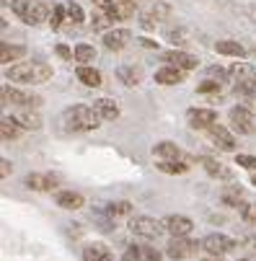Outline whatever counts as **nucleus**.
I'll return each instance as SVG.
<instances>
[{"instance_id":"1","label":"nucleus","mask_w":256,"mask_h":261,"mask_svg":"<svg viewBox=\"0 0 256 261\" xmlns=\"http://www.w3.org/2000/svg\"><path fill=\"white\" fill-rule=\"evenodd\" d=\"M101 122L104 119L98 117V111L93 106H86V103L70 106V109H65V114H62V124L70 132H91V129L101 127Z\"/></svg>"},{"instance_id":"2","label":"nucleus","mask_w":256,"mask_h":261,"mask_svg":"<svg viewBox=\"0 0 256 261\" xmlns=\"http://www.w3.org/2000/svg\"><path fill=\"white\" fill-rule=\"evenodd\" d=\"M6 78L13 83H23V86H29V83L39 86V83H47L52 78V67L44 62H18V65L6 70Z\"/></svg>"},{"instance_id":"3","label":"nucleus","mask_w":256,"mask_h":261,"mask_svg":"<svg viewBox=\"0 0 256 261\" xmlns=\"http://www.w3.org/2000/svg\"><path fill=\"white\" fill-rule=\"evenodd\" d=\"M11 11L29 26H36L52 16V8L42 0H11Z\"/></svg>"},{"instance_id":"4","label":"nucleus","mask_w":256,"mask_h":261,"mask_svg":"<svg viewBox=\"0 0 256 261\" xmlns=\"http://www.w3.org/2000/svg\"><path fill=\"white\" fill-rule=\"evenodd\" d=\"M130 230L137 238L158 241L166 233V225H163V220H156V217H148V215H137V217H130Z\"/></svg>"},{"instance_id":"5","label":"nucleus","mask_w":256,"mask_h":261,"mask_svg":"<svg viewBox=\"0 0 256 261\" xmlns=\"http://www.w3.org/2000/svg\"><path fill=\"white\" fill-rule=\"evenodd\" d=\"M197 248H202V243L192 241L189 236H173L171 243L166 246V256L173 261H184V258L197 256Z\"/></svg>"},{"instance_id":"6","label":"nucleus","mask_w":256,"mask_h":261,"mask_svg":"<svg viewBox=\"0 0 256 261\" xmlns=\"http://www.w3.org/2000/svg\"><path fill=\"white\" fill-rule=\"evenodd\" d=\"M228 119L238 135H256V114L248 106H233Z\"/></svg>"},{"instance_id":"7","label":"nucleus","mask_w":256,"mask_h":261,"mask_svg":"<svg viewBox=\"0 0 256 261\" xmlns=\"http://www.w3.org/2000/svg\"><path fill=\"white\" fill-rule=\"evenodd\" d=\"M168 18H171V6L163 3V0H156L148 11L140 13V26L150 31V29H156L161 21H168Z\"/></svg>"},{"instance_id":"8","label":"nucleus","mask_w":256,"mask_h":261,"mask_svg":"<svg viewBox=\"0 0 256 261\" xmlns=\"http://www.w3.org/2000/svg\"><path fill=\"white\" fill-rule=\"evenodd\" d=\"M202 248L210 256H225V253H231L236 248V241L223 236V233H210V236L202 238Z\"/></svg>"},{"instance_id":"9","label":"nucleus","mask_w":256,"mask_h":261,"mask_svg":"<svg viewBox=\"0 0 256 261\" xmlns=\"http://www.w3.org/2000/svg\"><path fill=\"white\" fill-rule=\"evenodd\" d=\"M0 93H3V103H16L21 109H36L42 103L39 96H31V93H23V91H16V88H8V86H3Z\"/></svg>"},{"instance_id":"10","label":"nucleus","mask_w":256,"mask_h":261,"mask_svg":"<svg viewBox=\"0 0 256 261\" xmlns=\"http://www.w3.org/2000/svg\"><path fill=\"white\" fill-rule=\"evenodd\" d=\"M127 261H161V251L148 246V243H130L124 248Z\"/></svg>"},{"instance_id":"11","label":"nucleus","mask_w":256,"mask_h":261,"mask_svg":"<svg viewBox=\"0 0 256 261\" xmlns=\"http://www.w3.org/2000/svg\"><path fill=\"white\" fill-rule=\"evenodd\" d=\"M207 135H210V140L220 147V150H236V137H233V132L228 129V127H223V124H212V127H207Z\"/></svg>"},{"instance_id":"12","label":"nucleus","mask_w":256,"mask_h":261,"mask_svg":"<svg viewBox=\"0 0 256 261\" xmlns=\"http://www.w3.org/2000/svg\"><path fill=\"white\" fill-rule=\"evenodd\" d=\"M187 122L194 129H207L217 122V111L215 109H189L187 111Z\"/></svg>"},{"instance_id":"13","label":"nucleus","mask_w":256,"mask_h":261,"mask_svg":"<svg viewBox=\"0 0 256 261\" xmlns=\"http://www.w3.org/2000/svg\"><path fill=\"white\" fill-rule=\"evenodd\" d=\"M163 225H166V233L171 236H189L194 230V222L187 215H166Z\"/></svg>"},{"instance_id":"14","label":"nucleus","mask_w":256,"mask_h":261,"mask_svg":"<svg viewBox=\"0 0 256 261\" xmlns=\"http://www.w3.org/2000/svg\"><path fill=\"white\" fill-rule=\"evenodd\" d=\"M130 39H132L130 29H109L104 34V47L109 52H119V49H124L130 44Z\"/></svg>"},{"instance_id":"15","label":"nucleus","mask_w":256,"mask_h":261,"mask_svg":"<svg viewBox=\"0 0 256 261\" xmlns=\"http://www.w3.org/2000/svg\"><path fill=\"white\" fill-rule=\"evenodd\" d=\"M163 62H168L173 67H181V70H194L199 65V57H194L184 49H171V52H163Z\"/></svg>"},{"instance_id":"16","label":"nucleus","mask_w":256,"mask_h":261,"mask_svg":"<svg viewBox=\"0 0 256 261\" xmlns=\"http://www.w3.org/2000/svg\"><path fill=\"white\" fill-rule=\"evenodd\" d=\"M23 184L31 192H52L57 186V176H52V173H29L23 178Z\"/></svg>"},{"instance_id":"17","label":"nucleus","mask_w":256,"mask_h":261,"mask_svg":"<svg viewBox=\"0 0 256 261\" xmlns=\"http://www.w3.org/2000/svg\"><path fill=\"white\" fill-rule=\"evenodd\" d=\"M197 163H199L210 176H215V178H225V181H228V178H233V171H231L228 166H223L220 161H215V158H210V155H199V158H197Z\"/></svg>"},{"instance_id":"18","label":"nucleus","mask_w":256,"mask_h":261,"mask_svg":"<svg viewBox=\"0 0 256 261\" xmlns=\"http://www.w3.org/2000/svg\"><path fill=\"white\" fill-rule=\"evenodd\" d=\"M83 261H117V256L109 251L106 243H88L83 248Z\"/></svg>"},{"instance_id":"19","label":"nucleus","mask_w":256,"mask_h":261,"mask_svg":"<svg viewBox=\"0 0 256 261\" xmlns=\"http://www.w3.org/2000/svg\"><path fill=\"white\" fill-rule=\"evenodd\" d=\"M181 81H184V70L181 67L166 65V67L156 70V83H161V86H178Z\"/></svg>"},{"instance_id":"20","label":"nucleus","mask_w":256,"mask_h":261,"mask_svg":"<svg viewBox=\"0 0 256 261\" xmlns=\"http://www.w3.org/2000/svg\"><path fill=\"white\" fill-rule=\"evenodd\" d=\"M153 155H156V158H163V161H184L181 147H178L176 142H168V140H163V142H158V145L153 147Z\"/></svg>"},{"instance_id":"21","label":"nucleus","mask_w":256,"mask_h":261,"mask_svg":"<svg viewBox=\"0 0 256 261\" xmlns=\"http://www.w3.org/2000/svg\"><path fill=\"white\" fill-rule=\"evenodd\" d=\"M93 109L98 111V117H101L104 122H114V119L119 117V106H117L114 98H96V101H93Z\"/></svg>"},{"instance_id":"22","label":"nucleus","mask_w":256,"mask_h":261,"mask_svg":"<svg viewBox=\"0 0 256 261\" xmlns=\"http://www.w3.org/2000/svg\"><path fill=\"white\" fill-rule=\"evenodd\" d=\"M55 202H57V207H62V210H81V207L86 204L83 194H78V192H57V194H55Z\"/></svg>"},{"instance_id":"23","label":"nucleus","mask_w":256,"mask_h":261,"mask_svg":"<svg viewBox=\"0 0 256 261\" xmlns=\"http://www.w3.org/2000/svg\"><path fill=\"white\" fill-rule=\"evenodd\" d=\"M75 75H78V81H81L86 88H98V86H101V72H98L96 67H91V65H81V67L75 70Z\"/></svg>"},{"instance_id":"24","label":"nucleus","mask_w":256,"mask_h":261,"mask_svg":"<svg viewBox=\"0 0 256 261\" xmlns=\"http://www.w3.org/2000/svg\"><path fill=\"white\" fill-rule=\"evenodd\" d=\"M166 39H168L173 47H184V44H192L194 34H192L187 26H176V29H168V31H166Z\"/></svg>"},{"instance_id":"25","label":"nucleus","mask_w":256,"mask_h":261,"mask_svg":"<svg viewBox=\"0 0 256 261\" xmlns=\"http://www.w3.org/2000/svg\"><path fill=\"white\" fill-rule=\"evenodd\" d=\"M228 72H231V81H233V83H243V81L256 78V70H253L248 62H236V65L228 67Z\"/></svg>"},{"instance_id":"26","label":"nucleus","mask_w":256,"mask_h":261,"mask_svg":"<svg viewBox=\"0 0 256 261\" xmlns=\"http://www.w3.org/2000/svg\"><path fill=\"white\" fill-rule=\"evenodd\" d=\"M117 78H119V83H124V86H137L140 83V78H142V72H140V67H135V65H122V67H117Z\"/></svg>"},{"instance_id":"27","label":"nucleus","mask_w":256,"mask_h":261,"mask_svg":"<svg viewBox=\"0 0 256 261\" xmlns=\"http://www.w3.org/2000/svg\"><path fill=\"white\" fill-rule=\"evenodd\" d=\"M16 122L23 129H39L42 127V117L36 114V111H31V109H21L18 114H16Z\"/></svg>"},{"instance_id":"28","label":"nucleus","mask_w":256,"mask_h":261,"mask_svg":"<svg viewBox=\"0 0 256 261\" xmlns=\"http://www.w3.org/2000/svg\"><path fill=\"white\" fill-rule=\"evenodd\" d=\"M26 55V47L23 44H8V42H3L0 44V62H16L18 57H23Z\"/></svg>"},{"instance_id":"29","label":"nucleus","mask_w":256,"mask_h":261,"mask_svg":"<svg viewBox=\"0 0 256 261\" xmlns=\"http://www.w3.org/2000/svg\"><path fill=\"white\" fill-rule=\"evenodd\" d=\"M215 52H217V55H228V57H243V55H246L243 44H238V42H233V39L215 42Z\"/></svg>"},{"instance_id":"30","label":"nucleus","mask_w":256,"mask_h":261,"mask_svg":"<svg viewBox=\"0 0 256 261\" xmlns=\"http://www.w3.org/2000/svg\"><path fill=\"white\" fill-rule=\"evenodd\" d=\"M220 199L228 207H241L243 204V189H241V186H225V189L220 192Z\"/></svg>"},{"instance_id":"31","label":"nucleus","mask_w":256,"mask_h":261,"mask_svg":"<svg viewBox=\"0 0 256 261\" xmlns=\"http://www.w3.org/2000/svg\"><path fill=\"white\" fill-rule=\"evenodd\" d=\"M21 124L16 122V117H3V122H0V135H3V140H16L21 135Z\"/></svg>"},{"instance_id":"32","label":"nucleus","mask_w":256,"mask_h":261,"mask_svg":"<svg viewBox=\"0 0 256 261\" xmlns=\"http://www.w3.org/2000/svg\"><path fill=\"white\" fill-rule=\"evenodd\" d=\"M156 168L161 171V173H187L189 171V163L187 161H158L156 163Z\"/></svg>"},{"instance_id":"33","label":"nucleus","mask_w":256,"mask_h":261,"mask_svg":"<svg viewBox=\"0 0 256 261\" xmlns=\"http://www.w3.org/2000/svg\"><path fill=\"white\" fill-rule=\"evenodd\" d=\"M101 11V8H98ZM117 23V18L109 13V11H101V13H96L93 16V21H91V26H93V31H101V29H109V26H114Z\"/></svg>"},{"instance_id":"34","label":"nucleus","mask_w":256,"mask_h":261,"mask_svg":"<svg viewBox=\"0 0 256 261\" xmlns=\"http://www.w3.org/2000/svg\"><path fill=\"white\" fill-rule=\"evenodd\" d=\"M106 212L112 215L114 220H117V217H130V215H132V204L124 202V199H122V202H112V204H106Z\"/></svg>"},{"instance_id":"35","label":"nucleus","mask_w":256,"mask_h":261,"mask_svg":"<svg viewBox=\"0 0 256 261\" xmlns=\"http://www.w3.org/2000/svg\"><path fill=\"white\" fill-rule=\"evenodd\" d=\"M75 60L83 62V65H88V62L96 60V49H93L91 44H78V47H75Z\"/></svg>"},{"instance_id":"36","label":"nucleus","mask_w":256,"mask_h":261,"mask_svg":"<svg viewBox=\"0 0 256 261\" xmlns=\"http://www.w3.org/2000/svg\"><path fill=\"white\" fill-rule=\"evenodd\" d=\"M238 210H241V217H243V222H248V225H253V228H256V204H251V202H243Z\"/></svg>"},{"instance_id":"37","label":"nucleus","mask_w":256,"mask_h":261,"mask_svg":"<svg viewBox=\"0 0 256 261\" xmlns=\"http://www.w3.org/2000/svg\"><path fill=\"white\" fill-rule=\"evenodd\" d=\"M65 18H67V8H65V6H52V16H49L52 29H60Z\"/></svg>"},{"instance_id":"38","label":"nucleus","mask_w":256,"mask_h":261,"mask_svg":"<svg viewBox=\"0 0 256 261\" xmlns=\"http://www.w3.org/2000/svg\"><path fill=\"white\" fill-rule=\"evenodd\" d=\"M65 8H67V21H72V23H83L86 13H83V8H81L78 3H67Z\"/></svg>"},{"instance_id":"39","label":"nucleus","mask_w":256,"mask_h":261,"mask_svg":"<svg viewBox=\"0 0 256 261\" xmlns=\"http://www.w3.org/2000/svg\"><path fill=\"white\" fill-rule=\"evenodd\" d=\"M207 75H210V78H215L217 83H225V81L231 78V72H228V70H223V67H217V65H210V67H207Z\"/></svg>"},{"instance_id":"40","label":"nucleus","mask_w":256,"mask_h":261,"mask_svg":"<svg viewBox=\"0 0 256 261\" xmlns=\"http://www.w3.org/2000/svg\"><path fill=\"white\" fill-rule=\"evenodd\" d=\"M197 91H199V93H217V91H220V83L210 78V81L199 83V86H197Z\"/></svg>"},{"instance_id":"41","label":"nucleus","mask_w":256,"mask_h":261,"mask_svg":"<svg viewBox=\"0 0 256 261\" xmlns=\"http://www.w3.org/2000/svg\"><path fill=\"white\" fill-rule=\"evenodd\" d=\"M236 163L248 168V171H256V158L253 155H236Z\"/></svg>"},{"instance_id":"42","label":"nucleus","mask_w":256,"mask_h":261,"mask_svg":"<svg viewBox=\"0 0 256 261\" xmlns=\"http://www.w3.org/2000/svg\"><path fill=\"white\" fill-rule=\"evenodd\" d=\"M11 171H13L11 161H6V158H3V161H0V176H3V178H8V173H11Z\"/></svg>"},{"instance_id":"43","label":"nucleus","mask_w":256,"mask_h":261,"mask_svg":"<svg viewBox=\"0 0 256 261\" xmlns=\"http://www.w3.org/2000/svg\"><path fill=\"white\" fill-rule=\"evenodd\" d=\"M91 3L96 6V8H101V11H109L114 6V0H91Z\"/></svg>"},{"instance_id":"44","label":"nucleus","mask_w":256,"mask_h":261,"mask_svg":"<svg viewBox=\"0 0 256 261\" xmlns=\"http://www.w3.org/2000/svg\"><path fill=\"white\" fill-rule=\"evenodd\" d=\"M55 52H57V55H60L62 60H72V52H70V49H67L65 44H57V49H55Z\"/></svg>"},{"instance_id":"45","label":"nucleus","mask_w":256,"mask_h":261,"mask_svg":"<svg viewBox=\"0 0 256 261\" xmlns=\"http://www.w3.org/2000/svg\"><path fill=\"white\" fill-rule=\"evenodd\" d=\"M140 44H142V47H148V49L156 47V42H150V39H140Z\"/></svg>"},{"instance_id":"46","label":"nucleus","mask_w":256,"mask_h":261,"mask_svg":"<svg viewBox=\"0 0 256 261\" xmlns=\"http://www.w3.org/2000/svg\"><path fill=\"white\" fill-rule=\"evenodd\" d=\"M251 186H256V171H253V176H251Z\"/></svg>"},{"instance_id":"47","label":"nucleus","mask_w":256,"mask_h":261,"mask_svg":"<svg viewBox=\"0 0 256 261\" xmlns=\"http://www.w3.org/2000/svg\"><path fill=\"white\" fill-rule=\"evenodd\" d=\"M251 246H253V251H256V236H253V238H251Z\"/></svg>"},{"instance_id":"48","label":"nucleus","mask_w":256,"mask_h":261,"mask_svg":"<svg viewBox=\"0 0 256 261\" xmlns=\"http://www.w3.org/2000/svg\"><path fill=\"white\" fill-rule=\"evenodd\" d=\"M238 261H248V258H238Z\"/></svg>"}]
</instances>
